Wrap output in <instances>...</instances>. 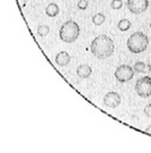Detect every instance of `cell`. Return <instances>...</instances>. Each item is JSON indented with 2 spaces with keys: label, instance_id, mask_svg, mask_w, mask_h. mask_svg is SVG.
<instances>
[{
  "label": "cell",
  "instance_id": "obj_13",
  "mask_svg": "<svg viewBox=\"0 0 151 153\" xmlns=\"http://www.w3.org/2000/svg\"><path fill=\"white\" fill-rule=\"evenodd\" d=\"M129 27H131V22L128 19H121L117 23V29L120 31H127Z\"/></svg>",
  "mask_w": 151,
  "mask_h": 153
},
{
  "label": "cell",
  "instance_id": "obj_10",
  "mask_svg": "<svg viewBox=\"0 0 151 153\" xmlns=\"http://www.w3.org/2000/svg\"><path fill=\"white\" fill-rule=\"evenodd\" d=\"M59 12H60L59 6H58L56 4H54V2H50V4L46 7V14H47L48 17H55V16L59 14Z\"/></svg>",
  "mask_w": 151,
  "mask_h": 153
},
{
  "label": "cell",
  "instance_id": "obj_12",
  "mask_svg": "<svg viewBox=\"0 0 151 153\" xmlns=\"http://www.w3.org/2000/svg\"><path fill=\"white\" fill-rule=\"evenodd\" d=\"M104 20H105V16L103 14V13H96L93 17H92V23L95 24V25H102L103 23H104Z\"/></svg>",
  "mask_w": 151,
  "mask_h": 153
},
{
  "label": "cell",
  "instance_id": "obj_3",
  "mask_svg": "<svg viewBox=\"0 0 151 153\" xmlns=\"http://www.w3.org/2000/svg\"><path fill=\"white\" fill-rule=\"evenodd\" d=\"M80 33V27L74 20H67L65 22L59 31L60 39L65 43H73Z\"/></svg>",
  "mask_w": 151,
  "mask_h": 153
},
{
  "label": "cell",
  "instance_id": "obj_7",
  "mask_svg": "<svg viewBox=\"0 0 151 153\" xmlns=\"http://www.w3.org/2000/svg\"><path fill=\"white\" fill-rule=\"evenodd\" d=\"M120 103H121V96L117 92L111 91V92H108L103 97V104L108 108H111V109L117 108L120 105Z\"/></svg>",
  "mask_w": 151,
  "mask_h": 153
},
{
  "label": "cell",
  "instance_id": "obj_11",
  "mask_svg": "<svg viewBox=\"0 0 151 153\" xmlns=\"http://www.w3.org/2000/svg\"><path fill=\"white\" fill-rule=\"evenodd\" d=\"M133 69H134V72H138V73H146V72H150L151 71V66H147L144 62L138 61V62L134 63Z\"/></svg>",
  "mask_w": 151,
  "mask_h": 153
},
{
  "label": "cell",
  "instance_id": "obj_4",
  "mask_svg": "<svg viewBox=\"0 0 151 153\" xmlns=\"http://www.w3.org/2000/svg\"><path fill=\"white\" fill-rule=\"evenodd\" d=\"M135 92L141 98H147L151 96V78L150 76H141L135 81L134 85Z\"/></svg>",
  "mask_w": 151,
  "mask_h": 153
},
{
  "label": "cell",
  "instance_id": "obj_19",
  "mask_svg": "<svg viewBox=\"0 0 151 153\" xmlns=\"http://www.w3.org/2000/svg\"><path fill=\"white\" fill-rule=\"evenodd\" d=\"M145 133H147V134H151V126H149V127L145 129Z\"/></svg>",
  "mask_w": 151,
  "mask_h": 153
},
{
  "label": "cell",
  "instance_id": "obj_5",
  "mask_svg": "<svg viewBox=\"0 0 151 153\" xmlns=\"http://www.w3.org/2000/svg\"><path fill=\"white\" fill-rule=\"evenodd\" d=\"M114 75L117 81L127 82V81L132 80V78L134 76V69H133V67H131L128 65H121V66L116 67Z\"/></svg>",
  "mask_w": 151,
  "mask_h": 153
},
{
  "label": "cell",
  "instance_id": "obj_16",
  "mask_svg": "<svg viewBox=\"0 0 151 153\" xmlns=\"http://www.w3.org/2000/svg\"><path fill=\"white\" fill-rule=\"evenodd\" d=\"M77 6H78L79 10L84 11V10H86V7L89 6V1H87V0H79L78 4H77Z\"/></svg>",
  "mask_w": 151,
  "mask_h": 153
},
{
  "label": "cell",
  "instance_id": "obj_8",
  "mask_svg": "<svg viewBox=\"0 0 151 153\" xmlns=\"http://www.w3.org/2000/svg\"><path fill=\"white\" fill-rule=\"evenodd\" d=\"M70 61H71V56H70V54L66 53V51H60V53H58L56 56H55V63H56L58 66H60V67L67 66V65L70 63Z\"/></svg>",
  "mask_w": 151,
  "mask_h": 153
},
{
  "label": "cell",
  "instance_id": "obj_2",
  "mask_svg": "<svg viewBox=\"0 0 151 153\" xmlns=\"http://www.w3.org/2000/svg\"><path fill=\"white\" fill-rule=\"evenodd\" d=\"M149 37L141 32V31H135L133 32L128 39H127V48L131 53L133 54H139V53H143L149 47Z\"/></svg>",
  "mask_w": 151,
  "mask_h": 153
},
{
  "label": "cell",
  "instance_id": "obj_15",
  "mask_svg": "<svg viewBox=\"0 0 151 153\" xmlns=\"http://www.w3.org/2000/svg\"><path fill=\"white\" fill-rule=\"evenodd\" d=\"M110 6L113 10H120L122 7V0H111Z\"/></svg>",
  "mask_w": 151,
  "mask_h": 153
},
{
  "label": "cell",
  "instance_id": "obj_18",
  "mask_svg": "<svg viewBox=\"0 0 151 153\" xmlns=\"http://www.w3.org/2000/svg\"><path fill=\"white\" fill-rule=\"evenodd\" d=\"M25 4H26L25 0H18V5H19V7H24Z\"/></svg>",
  "mask_w": 151,
  "mask_h": 153
},
{
  "label": "cell",
  "instance_id": "obj_20",
  "mask_svg": "<svg viewBox=\"0 0 151 153\" xmlns=\"http://www.w3.org/2000/svg\"><path fill=\"white\" fill-rule=\"evenodd\" d=\"M150 27H151V22H150Z\"/></svg>",
  "mask_w": 151,
  "mask_h": 153
},
{
  "label": "cell",
  "instance_id": "obj_9",
  "mask_svg": "<svg viewBox=\"0 0 151 153\" xmlns=\"http://www.w3.org/2000/svg\"><path fill=\"white\" fill-rule=\"evenodd\" d=\"M92 73V69L89 65H80L78 68H77V75L81 79H85V78H89Z\"/></svg>",
  "mask_w": 151,
  "mask_h": 153
},
{
  "label": "cell",
  "instance_id": "obj_6",
  "mask_svg": "<svg viewBox=\"0 0 151 153\" xmlns=\"http://www.w3.org/2000/svg\"><path fill=\"white\" fill-rule=\"evenodd\" d=\"M149 7V0H127V8L133 14H140Z\"/></svg>",
  "mask_w": 151,
  "mask_h": 153
},
{
  "label": "cell",
  "instance_id": "obj_1",
  "mask_svg": "<svg viewBox=\"0 0 151 153\" xmlns=\"http://www.w3.org/2000/svg\"><path fill=\"white\" fill-rule=\"evenodd\" d=\"M90 51L97 59H107L114 53V42L107 35H99L92 39Z\"/></svg>",
  "mask_w": 151,
  "mask_h": 153
},
{
  "label": "cell",
  "instance_id": "obj_17",
  "mask_svg": "<svg viewBox=\"0 0 151 153\" xmlns=\"http://www.w3.org/2000/svg\"><path fill=\"white\" fill-rule=\"evenodd\" d=\"M144 115L147 116V117H151V104H147L144 108Z\"/></svg>",
  "mask_w": 151,
  "mask_h": 153
},
{
  "label": "cell",
  "instance_id": "obj_14",
  "mask_svg": "<svg viewBox=\"0 0 151 153\" xmlns=\"http://www.w3.org/2000/svg\"><path fill=\"white\" fill-rule=\"evenodd\" d=\"M49 32V26L48 25H40L37 27V35L41 37H44L46 35H48Z\"/></svg>",
  "mask_w": 151,
  "mask_h": 153
}]
</instances>
